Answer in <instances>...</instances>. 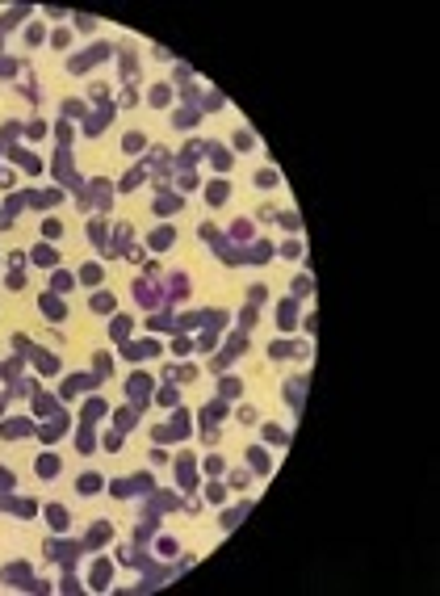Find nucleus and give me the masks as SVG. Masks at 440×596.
Wrapping results in <instances>:
<instances>
[{"label":"nucleus","instance_id":"obj_4","mask_svg":"<svg viewBox=\"0 0 440 596\" xmlns=\"http://www.w3.org/2000/svg\"><path fill=\"white\" fill-rule=\"evenodd\" d=\"M151 101H155V105H168V89H164V84H160V89L151 93Z\"/></svg>","mask_w":440,"mask_h":596},{"label":"nucleus","instance_id":"obj_2","mask_svg":"<svg viewBox=\"0 0 440 596\" xmlns=\"http://www.w3.org/2000/svg\"><path fill=\"white\" fill-rule=\"evenodd\" d=\"M105 580H109V563L101 558V563H97V571H93V584H97V588H105Z\"/></svg>","mask_w":440,"mask_h":596},{"label":"nucleus","instance_id":"obj_3","mask_svg":"<svg viewBox=\"0 0 440 596\" xmlns=\"http://www.w3.org/2000/svg\"><path fill=\"white\" fill-rule=\"evenodd\" d=\"M38 470H42V475H46V479H50V475H55V470H59V462H55V458H50V453H46V458H42V462H38Z\"/></svg>","mask_w":440,"mask_h":596},{"label":"nucleus","instance_id":"obj_1","mask_svg":"<svg viewBox=\"0 0 440 596\" xmlns=\"http://www.w3.org/2000/svg\"><path fill=\"white\" fill-rule=\"evenodd\" d=\"M93 311H113V298L105 294V290H97L93 294Z\"/></svg>","mask_w":440,"mask_h":596}]
</instances>
